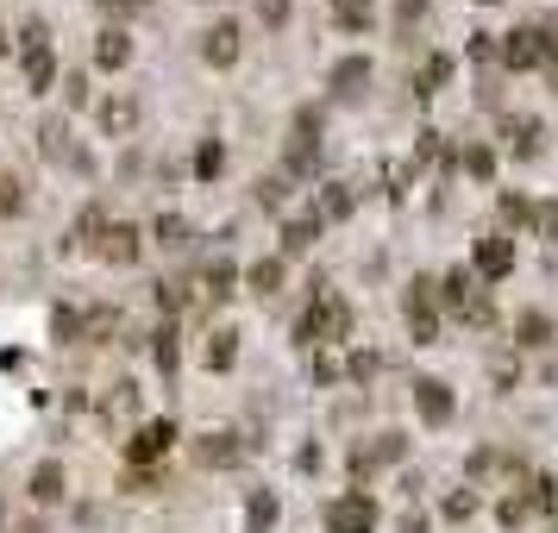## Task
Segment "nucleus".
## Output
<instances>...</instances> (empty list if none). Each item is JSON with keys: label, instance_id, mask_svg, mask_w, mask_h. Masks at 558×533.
I'll return each instance as SVG.
<instances>
[{"label": "nucleus", "instance_id": "1", "mask_svg": "<svg viewBox=\"0 0 558 533\" xmlns=\"http://www.w3.org/2000/svg\"><path fill=\"white\" fill-rule=\"evenodd\" d=\"M345 333H352V308H345L339 295H320L314 308L295 320V339H301V345H320V339H345Z\"/></svg>", "mask_w": 558, "mask_h": 533}, {"label": "nucleus", "instance_id": "2", "mask_svg": "<svg viewBox=\"0 0 558 533\" xmlns=\"http://www.w3.org/2000/svg\"><path fill=\"white\" fill-rule=\"evenodd\" d=\"M502 63L508 69H533V63H558V38H546V32H508V44H502Z\"/></svg>", "mask_w": 558, "mask_h": 533}, {"label": "nucleus", "instance_id": "3", "mask_svg": "<svg viewBox=\"0 0 558 533\" xmlns=\"http://www.w3.org/2000/svg\"><path fill=\"white\" fill-rule=\"evenodd\" d=\"M327 527H333V533H370V527H377V502H370L364 490L333 496V502H327Z\"/></svg>", "mask_w": 558, "mask_h": 533}, {"label": "nucleus", "instance_id": "4", "mask_svg": "<svg viewBox=\"0 0 558 533\" xmlns=\"http://www.w3.org/2000/svg\"><path fill=\"white\" fill-rule=\"evenodd\" d=\"M38 151H44V164H69V170H88V157L69 145V126L63 120H44L38 126Z\"/></svg>", "mask_w": 558, "mask_h": 533}, {"label": "nucleus", "instance_id": "5", "mask_svg": "<svg viewBox=\"0 0 558 533\" xmlns=\"http://www.w3.org/2000/svg\"><path fill=\"white\" fill-rule=\"evenodd\" d=\"M502 138H508V151H515V157H540V151H546V126L533 120V113H508Z\"/></svg>", "mask_w": 558, "mask_h": 533}, {"label": "nucleus", "instance_id": "6", "mask_svg": "<svg viewBox=\"0 0 558 533\" xmlns=\"http://www.w3.org/2000/svg\"><path fill=\"white\" fill-rule=\"evenodd\" d=\"M95 251L107 264H132L138 251H145V239H138V226H126V220H113V226H101V239H95Z\"/></svg>", "mask_w": 558, "mask_h": 533}, {"label": "nucleus", "instance_id": "7", "mask_svg": "<svg viewBox=\"0 0 558 533\" xmlns=\"http://www.w3.org/2000/svg\"><path fill=\"white\" fill-rule=\"evenodd\" d=\"M414 408H421L427 427H446L452 421V389L439 383V377H421V383H414Z\"/></svg>", "mask_w": 558, "mask_h": 533}, {"label": "nucleus", "instance_id": "8", "mask_svg": "<svg viewBox=\"0 0 558 533\" xmlns=\"http://www.w3.org/2000/svg\"><path fill=\"white\" fill-rule=\"evenodd\" d=\"M95 120H101L107 138H132V132H138V101H132V95H107V101L95 107Z\"/></svg>", "mask_w": 558, "mask_h": 533}, {"label": "nucleus", "instance_id": "9", "mask_svg": "<svg viewBox=\"0 0 558 533\" xmlns=\"http://www.w3.org/2000/svg\"><path fill=\"white\" fill-rule=\"evenodd\" d=\"M201 57L214 63V69L239 63V26H232V19H214V26H207V38H201Z\"/></svg>", "mask_w": 558, "mask_h": 533}, {"label": "nucleus", "instance_id": "10", "mask_svg": "<svg viewBox=\"0 0 558 533\" xmlns=\"http://www.w3.org/2000/svg\"><path fill=\"white\" fill-rule=\"evenodd\" d=\"M170 446H176V427L170 421H145L138 439H132V458H138V465H151V458H164Z\"/></svg>", "mask_w": 558, "mask_h": 533}, {"label": "nucleus", "instance_id": "11", "mask_svg": "<svg viewBox=\"0 0 558 533\" xmlns=\"http://www.w3.org/2000/svg\"><path fill=\"white\" fill-rule=\"evenodd\" d=\"M508 270H515V245H508V239H477V276L502 283Z\"/></svg>", "mask_w": 558, "mask_h": 533}, {"label": "nucleus", "instance_id": "12", "mask_svg": "<svg viewBox=\"0 0 558 533\" xmlns=\"http://www.w3.org/2000/svg\"><path fill=\"white\" fill-rule=\"evenodd\" d=\"M195 452H201V465H207V471H226V465H239V458H245L239 433H207Z\"/></svg>", "mask_w": 558, "mask_h": 533}, {"label": "nucleus", "instance_id": "13", "mask_svg": "<svg viewBox=\"0 0 558 533\" xmlns=\"http://www.w3.org/2000/svg\"><path fill=\"white\" fill-rule=\"evenodd\" d=\"M333 88L339 95H364L370 88V57H339L333 63Z\"/></svg>", "mask_w": 558, "mask_h": 533}, {"label": "nucleus", "instance_id": "14", "mask_svg": "<svg viewBox=\"0 0 558 533\" xmlns=\"http://www.w3.org/2000/svg\"><path fill=\"white\" fill-rule=\"evenodd\" d=\"M207 370H232V358H239V333H232V327H214V333H207Z\"/></svg>", "mask_w": 558, "mask_h": 533}, {"label": "nucleus", "instance_id": "15", "mask_svg": "<svg viewBox=\"0 0 558 533\" xmlns=\"http://www.w3.org/2000/svg\"><path fill=\"white\" fill-rule=\"evenodd\" d=\"M63 490H69L63 465H57V458H44V465L32 471V496H38V502H63Z\"/></svg>", "mask_w": 558, "mask_h": 533}, {"label": "nucleus", "instance_id": "16", "mask_svg": "<svg viewBox=\"0 0 558 533\" xmlns=\"http://www.w3.org/2000/svg\"><path fill=\"white\" fill-rule=\"evenodd\" d=\"M352 207H358V195H352V182H327V195H320V226H327V220H345V214H352Z\"/></svg>", "mask_w": 558, "mask_h": 533}, {"label": "nucleus", "instance_id": "17", "mask_svg": "<svg viewBox=\"0 0 558 533\" xmlns=\"http://www.w3.org/2000/svg\"><path fill=\"white\" fill-rule=\"evenodd\" d=\"M245 283H251V295H276L283 289V258H258L245 270Z\"/></svg>", "mask_w": 558, "mask_h": 533}, {"label": "nucleus", "instance_id": "18", "mask_svg": "<svg viewBox=\"0 0 558 533\" xmlns=\"http://www.w3.org/2000/svg\"><path fill=\"white\" fill-rule=\"evenodd\" d=\"M26 82H32V95H44V88L57 82V57H51V44H44V51H26Z\"/></svg>", "mask_w": 558, "mask_h": 533}, {"label": "nucleus", "instance_id": "19", "mask_svg": "<svg viewBox=\"0 0 558 533\" xmlns=\"http://www.w3.org/2000/svg\"><path fill=\"white\" fill-rule=\"evenodd\" d=\"M126 57H132V38H126V32H101L95 63H101V69H126Z\"/></svg>", "mask_w": 558, "mask_h": 533}, {"label": "nucleus", "instance_id": "20", "mask_svg": "<svg viewBox=\"0 0 558 533\" xmlns=\"http://www.w3.org/2000/svg\"><path fill=\"white\" fill-rule=\"evenodd\" d=\"M201 283H207V295H214V301H226V295H232V283H239V270H232V258H214Z\"/></svg>", "mask_w": 558, "mask_h": 533}, {"label": "nucleus", "instance_id": "21", "mask_svg": "<svg viewBox=\"0 0 558 533\" xmlns=\"http://www.w3.org/2000/svg\"><path fill=\"white\" fill-rule=\"evenodd\" d=\"M314 239H320V220H314V214H301V220L283 226V251H308Z\"/></svg>", "mask_w": 558, "mask_h": 533}, {"label": "nucleus", "instance_id": "22", "mask_svg": "<svg viewBox=\"0 0 558 533\" xmlns=\"http://www.w3.org/2000/svg\"><path fill=\"white\" fill-rule=\"evenodd\" d=\"M515 339H521V345H546V339H552V320H546L540 308H527V314L515 320Z\"/></svg>", "mask_w": 558, "mask_h": 533}, {"label": "nucleus", "instance_id": "23", "mask_svg": "<svg viewBox=\"0 0 558 533\" xmlns=\"http://www.w3.org/2000/svg\"><path fill=\"white\" fill-rule=\"evenodd\" d=\"M333 19L345 32H364L370 26V0H333Z\"/></svg>", "mask_w": 558, "mask_h": 533}, {"label": "nucleus", "instance_id": "24", "mask_svg": "<svg viewBox=\"0 0 558 533\" xmlns=\"http://www.w3.org/2000/svg\"><path fill=\"white\" fill-rule=\"evenodd\" d=\"M458 320H464V327H496V308L483 295H471V301H458Z\"/></svg>", "mask_w": 558, "mask_h": 533}, {"label": "nucleus", "instance_id": "25", "mask_svg": "<svg viewBox=\"0 0 558 533\" xmlns=\"http://www.w3.org/2000/svg\"><path fill=\"white\" fill-rule=\"evenodd\" d=\"M157 239H164L170 251H176V245H189V220H182V214H157Z\"/></svg>", "mask_w": 558, "mask_h": 533}, {"label": "nucleus", "instance_id": "26", "mask_svg": "<svg viewBox=\"0 0 558 533\" xmlns=\"http://www.w3.org/2000/svg\"><path fill=\"white\" fill-rule=\"evenodd\" d=\"M245 521H251V527H258V533H264V527L276 521V496H264V490H258V496H251V502H245Z\"/></svg>", "mask_w": 558, "mask_h": 533}, {"label": "nucleus", "instance_id": "27", "mask_svg": "<svg viewBox=\"0 0 558 533\" xmlns=\"http://www.w3.org/2000/svg\"><path fill=\"white\" fill-rule=\"evenodd\" d=\"M464 170H471L477 182H483V176H496V151H490V145H471V151H464Z\"/></svg>", "mask_w": 558, "mask_h": 533}, {"label": "nucleus", "instance_id": "28", "mask_svg": "<svg viewBox=\"0 0 558 533\" xmlns=\"http://www.w3.org/2000/svg\"><path fill=\"white\" fill-rule=\"evenodd\" d=\"M433 308H408V333H414V345H433Z\"/></svg>", "mask_w": 558, "mask_h": 533}, {"label": "nucleus", "instance_id": "29", "mask_svg": "<svg viewBox=\"0 0 558 533\" xmlns=\"http://www.w3.org/2000/svg\"><path fill=\"white\" fill-rule=\"evenodd\" d=\"M220 164H226V151L214 145V138H207V145L195 151V176H220Z\"/></svg>", "mask_w": 558, "mask_h": 533}, {"label": "nucleus", "instance_id": "30", "mask_svg": "<svg viewBox=\"0 0 558 533\" xmlns=\"http://www.w3.org/2000/svg\"><path fill=\"white\" fill-rule=\"evenodd\" d=\"M452 76V57H427V69H421V95H433L439 82Z\"/></svg>", "mask_w": 558, "mask_h": 533}, {"label": "nucleus", "instance_id": "31", "mask_svg": "<svg viewBox=\"0 0 558 533\" xmlns=\"http://www.w3.org/2000/svg\"><path fill=\"white\" fill-rule=\"evenodd\" d=\"M446 515H452V521H471V515H477V490H452V496H446Z\"/></svg>", "mask_w": 558, "mask_h": 533}, {"label": "nucleus", "instance_id": "32", "mask_svg": "<svg viewBox=\"0 0 558 533\" xmlns=\"http://www.w3.org/2000/svg\"><path fill=\"white\" fill-rule=\"evenodd\" d=\"M439 289H446V301H452V308H458V301H471V295H477V289H471V276H464V270H452Z\"/></svg>", "mask_w": 558, "mask_h": 533}, {"label": "nucleus", "instance_id": "33", "mask_svg": "<svg viewBox=\"0 0 558 533\" xmlns=\"http://www.w3.org/2000/svg\"><path fill=\"white\" fill-rule=\"evenodd\" d=\"M19 207H26V195H19V182H13V176H0V220H7V214H19Z\"/></svg>", "mask_w": 558, "mask_h": 533}, {"label": "nucleus", "instance_id": "34", "mask_svg": "<svg viewBox=\"0 0 558 533\" xmlns=\"http://www.w3.org/2000/svg\"><path fill=\"white\" fill-rule=\"evenodd\" d=\"M402 452H408V439H402V433H383V439H377V452H370V458H383V465H395Z\"/></svg>", "mask_w": 558, "mask_h": 533}, {"label": "nucleus", "instance_id": "35", "mask_svg": "<svg viewBox=\"0 0 558 533\" xmlns=\"http://www.w3.org/2000/svg\"><path fill=\"white\" fill-rule=\"evenodd\" d=\"M283 195H289L283 176H264V182H258V201H264V207H283Z\"/></svg>", "mask_w": 558, "mask_h": 533}, {"label": "nucleus", "instance_id": "36", "mask_svg": "<svg viewBox=\"0 0 558 533\" xmlns=\"http://www.w3.org/2000/svg\"><path fill=\"white\" fill-rule=\"evenodd\" d=\"M502 220H508V226H527V220H533V207H527L521 195H502Z\"/></svg>", "mask_w": 558, "mask_h": 533}, {"label": "nucleus", "instance_id": "37", "mask_svg": "<svg viewBox=\"0 0 558 533\" xmlns=\"http://www.w3.org/2000/svg\"><path fill=\"white\" fill-rule=\"evenodd\" d=\"M151 352H157V364H164V377H170V370H176V333L164 327V333H157V345H151Z\"/></svg>", "mask_w": 558, "mask_h": 533}, {"label": "nucleus", "instance_id": "38", "mask_svg": "<svg viewBox=\"0 0 558 533\" xmlns=\"http://www.w3.org/2000/svg\"><path fill=\"white\" fill-rule=\"evenodd\" d=\"M533 226H540V239H558V201L533 207Z\"/></svg>", "mask_w": 558, "mask_h": 533}, {"label": "nucleus", "instance_id": "39", "mask_svg": "<svg viewBox=\"0 0 558 533\" xmlns=\"http://www.w3.org/2000/svg\"><path fill=\"white\" fill-rule=\"evenodd\" d=\"M521 502H527V508H552V502H558V496H552V477H533V490H527Z\"/></svg>", "mask_w": 558, "mask_h": 533}, {"label": "nucleus", "instance_id": "40", "mask_svg": "<svg viewBox=\"0 0 558 533\" xmlns=\"http://www.w3.org/2000/svg\"><path fill=\"white\" fill-rule=\"evenodd\" d=\"M107 408H138V383H113V396H107Z\"/></svg>", "mask_w": 558, "mask_h": 533}, {"label": "nucleus", "instance_id": "41", "mask_svg": "<svg viewBox=\"0 0 558 533\" xmlns=\"http://www.w3.org/2000/svg\"><path fill=\"white\" fill-rule=\"evenodd\" d=\"M258 19H264V26H283V19H289V0H258Z\"/></svg>", "mask_w": 558, "mask_h": 533}, {"label": "nucleus", "instance_id": "42", "mask_svg": "<svg viewBox=\"0 0 558 533\" xmlns=\"http://www.w3.org/2000/svg\"><path fill=\"white\" fill-rule=\"evenodd\" d=\"M63 101L82 107V101H88V82H82V76H63Z\"/></svg>", "mask_w": 558, "mask_h": 533}, {"label": "nucleus", "instance_id": "43", "mask_svg": "<svg viewBox=\"0 0 558 533\" xmlns=\"http://www.w3.org/2000/svg\"><path fill=\"white\" fill-rule=\"evenodd\" d=\"M521 515H527V502H521V496H508V502H502V521H508V527H521Z\"/></svg>", "mask_w": 558, "mask_h": 533}, {"label": "nucleus", "instance_id": "44", "mask_svg": "<svg viewBox=\"0 0 558 533\" xmlns=\"http://www.w3.org/2000/svg\"><path fill=\"white\" fill-rule=\"evenodd\" d=\"M421 7H427V0H395V19H402V26H408V19L421 13Z\"/></svg>", "mask_w": 558, "mask_h": 533}, {"label": "nucleus", "instance_id": "45", "mask_svg": "<svg viewBox=\"0 0 558 533\" xmlns=\"http://www.w3.org/2000/svg\"><path fill=\"white\" fill-rule=\"evenodd\" d=\"M402 533H427V515H408V521H402Z\"/></svg>", "mask_w": 558, "mask_h": 533}, {"label": "nucleus", "instance_id": "46", "mask_svg": "<svg viewBox=\"0 0 558 533\" xmlns=\"http://www.w3.org/2000/svg\"><path fill=\"white\" fill-rule=\"evenodd\" d=\"M552 533H558V521H552Z\"/></svg>", "mask_w": 558, "mask_h": 533}]
</instances>
